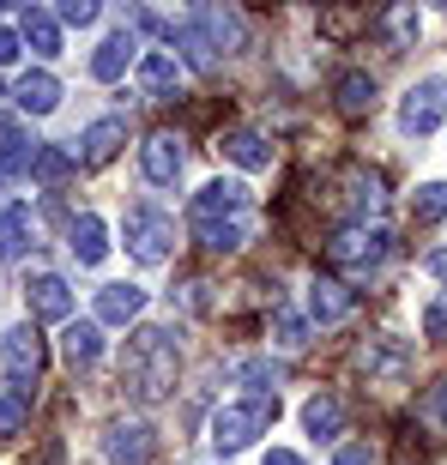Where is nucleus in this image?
Here are the masks:
<instances>
[{"label":"nucleus","mask_w":447,"mask_h":465,"mask_svg":"<svg viewBox=\"0 0 447 465\" xmlns=\"http://www.w3.org/2000/svg\"><path fill=\"white\" fill-rule=\"evenodd\" d=\"M188 218H194V236L206 242L212 254H236L242 242L254 236V200H248L242 182H206L194 193Z\"/></svg>","instance_id":"nucleus-1"},{"label":"nucleus","mask_w":447,"mask_h":465,"mask_svg":"<svg viewBox=\"0 0 447 465\" xmlns=\"http://www.w3.org/2000/svg\"><path fill=\"white\" fill-rule=\"evenodd\" d=\"M351 309H357V296L344 291L339 278H314V284H309V321L339 327V321H351Z\"/></svg>","instance_id":"nucleus-13"},{"label":"nucleus","mask_w":447,"mask_h":465,"mask_svg":"<svg viewBox=\"0 0 447 465\" xmlns=\"http://www.w3.org/2000/svg\"><path fill=\"white\" fill-rule=\"evenodd\" d=\"M18 54H25V43H18V31H0V67H13Z\"/></svg>","instance_id":"nucleus-37"},{"label":"nucleus","mask_w":447,"mask_h":465,"mask_svg":"<svg viewBox=\"0 0 447 465\" xmlns=\"http://www.w3.org/2000/svg\"><path fill=\"white\" fill-rule=\"evenodd\" d=\"M127 61H134V36L127 31H115V36H104V43H97V54H91V79H121V73H127Z\"/></svg>","instance_id":"nucleus-25"},{"label":"nucleus","mask_w":447,"mask_h":465,"mask_svg":"<svg viewBox=\"0 0 447 465\" xmlns=\"http://www.w3.org/2000/svg\"><path fill=\"white\" fill-rule=\"evenodd\" d=\"M303 430L314 435V441H333V435H344V405L333 393H314L309 405H303Z\"/></svg>","instance_id":"nucleus-23"},{"label":"nucleus","mask_w":447,"mask_h":465,"mask_svg":"<svg viewBox=\"0 0 447 465\" xmlns=\"http://www.w3.org/2000/svg\"><path fill=\"white\" fill-rule=\"evenodd\" d=\"M25 175H36V182H49V188H55V182H67V175H73V157L61 152V145H36Z\"/></svg>","instance_id":"nucleus-27"},{"label":"nucleus","mask_w":447,"mask_h":465,"mask_svg":"<svg viewBox=\"0 0 447 465\" xmlns=\"http://www.w3.org/2000/svg\"><path fill=\"white\" fill-rule=\"evenodd\" d=\"M25 411H31V405H25V399H0V441H13L18 430H25Z\"/></svg>","instance_id":"nucleus-33"},{"label":"nucleus","mask_w":447,"mask_h":465,"mask_svg":"<svg viewBox=\"0 0 447 465\" xmlns=\"http://www.w3.org/2000/svg\"><path fill=\"white\" fill-rule=\"evenodd\" d=\"M18 254H25V212L0 206V260H18Z\"/></svg>","instance_id":"nucleus-30"},{"label":"nucleus","mask_w":447,"mask_h":465,"mask_svg":"<svg viewBox=\"0 0 447 465\" xmlns=\"http://www.w3.org/2000/svg\"><path fill=\"white\" fill-rule=\"evenodd\" d=\"M121 236H127V254L139 260V266H164L175 248V218L157 206H127V218H121Z\"/></svg>","instance_id":"nucleus-4"},{"label":"nucleus","mask_w":447,"mask_h":465,"mask_svg":"<svg viewBox=\"0 0 447 465\" xmlns=\"http://www.w3.org/2000/svg\"><path fill=\"white\" fill-rule=\"evenodd\" d=\"M194 25H200V31H206V43H212V49H224V54H236L242 43H248V25H242L236 6H200V13H194Z\"/></svg>","instance_id":"nucleus-12"},{"label":"nucleus","mask_w":447,"mask_h":465,"mask_svg":"<svg viewBox=\"0 0 447 465\" xmlns=\"http://www.w3.org/2000/svg\"><path fill=\"white\" fill-rule=\"evenodd\" d=\"M423 272H430V278H442V284H447V248H435V254L423 260Z\"/></svg>","instance_id":"nucleus-38"},{"label":"nucleus","mask_w":447,"mask_h":465,"mask_svg":"<svg viewBox=\"0 0 447 465\" xmlns=\"http://www.w3.org/2000/svg\"><path fill=\"white\" fill-rule=\"evenodd\" d=\"M61 25H79V31H85V25H97V0H61Z\"/></svg>","instance_id":"nucleus-34"},{"label":"nucleus","mask_w":447,"mask_h":465,"mask_svg":"<svg viewBox=\"0 0 447 465\" xmlns=\"http://www.w3.org/2000/svg\"><path fill=\"white\" fill-rule=\"evenodd\" d=\"M423 339H430V345H447V296H430V302H423Z\"/></svg>","instance_id":"nucleus-32"},{"label":"nucleus","mask_w":447,"mask_h":465,"mask_svg":"<svg viewBox=\"0 0 447 465\" xmlns=\"http://www.w3.org/2000/svg\"><path fill=\"white\" fill-rule=\"evenodd\" d=\"M333 97H339V109H344V115H363V109H375V73L344 67L339 79H333Z\"/></svg>","instance_id":"nucleus-22"},{"label":"nucleus","mask_w":447,"mask_h":465,"mask_svg":"<svg viewBox=\"0 0 447 465\" xmlns=\"http://www.w3.org/2000/svg\"><path fill=\"white\" fill-rule=\"evenodd\" d=\"M218 152L230 157V163H242V170H273V145H266L254 127H230V134L218 139Z\"/></svg>","instance_id":"nucleus-19"},{"label":"nucleus","mask_w":447,"mask_h":465,"mask_svg":"<svg viewBox=\"0 0 447 465\" xmlns=\"http://www.w3.org/2000/svg\"><path fill=\"white\" fill-rule=\"evenodd\" d=\"M333 465H381V460H375V448H369V441H344V448L333 453Z\"/></svg>","instance_id":"nucleus-35"},{"label":"nucleus","mask_w":447,"mask_h":465,"mask_svg":"<svg viewBox=\"0 0 447 465\" xmlns=\"http://www.w3.org/2000/svg\"><path fill=\"white\" fill-rule=\"evenodd\" d=\"M266 465H303V453H291V448H273V453H266Z\"/></svg>","instance_id":"nucleus-39"},{"label":"nucleus","mask_w":447,"mask_h":465,"mask_svg":"<svg viewBox=\"0 0 447 465\" xmlns=\"http://www.w3.org/2000/svg\"><path fill=\"white\" fill-rule=\"evenodd\" d=\"M104 453L115 465H152V453H157V430L152 423H109V435H104Z\"/></svg>","instance_id":"nucleus-9"},{"label":"nucleus","mask_w":447,"mask_h":465,"mask_svg":"<svg viewBox=\"0 0 447 465\" xmlns=\"http://www.w3.org/2000/svg\"><path fill=\"white\" fill-rule=\"evenodd\" d=\"M175 85H182V67H175V54L152 49L145 61H139V91H145V97H170Z\"/></svg>","instance_id":"nucleus-24"},{"label":"nucleus","mask_w":447,"mask_h":465,"mask_svg":"<svg viewBox=\"0 0 447 465\" xmlns=\"http://www.w3.org/2000/svg\"><path fill=\"white\" fill-rule=\"evenodd\" d=\"M236 381H254V387H266V381H278V369H273V362H242Z\"/></svg>","instance_id":"nucleus-36"},{"label":"nucleus","mask_w":447,"mask_h":465,"mask_svg":"<svg viewBox=\"0 0 447 465\" xmlns=\"http://www.w3.org/2000/svg\"><path fill=\"white\" fill-rule=\"evenodd\" d=\"M412 218H417V224H442V218H447V182H423V188H417Z\"/></svg>","instance_id":"nucleus-28"},{"label":"nucleus","mask_w":447,"mask_h":465,"mask_svg":"<svg viewBox=\"0 0 447 465\" xmlns=\"http://www.w3.org/2000/svg\"><path fill=\"white\" fill-rule=\"evenodd\" d=\"M387 31H393V49H412V36L423 31L417 6H393V13H387Z\"/></svg>","instance_id":"nucleus-31"},{"label":"nucleus","mask_w":447,"mask_h":465,"mask_svg":"<svg viewBox=\"0 0 447 465\" xmlns=\"http://www.w3.org/2000/svg\"><path fill=\"white\" fill-rule=\"evenodd\" d=\"M18 43L36 49L43 61H55V54H61V18L43 13V6H25V13H18Z\"/></svg>","instance_id":"nucleus-15"},{"label":"nucleus","mask_w":447,"mask_h":465,"mask_svg":"<svg viewBox=\"0 0 447 465\" xmlns=\"http://www.w3.org/2000/svg\"><path fill=\"white\" fill-rule=\"evenodd\" d=\"M273 339L284 351H303V345H309V321H303L296 309H273Z\"/></svg>","instance_id":"nucleus-29"},{"label":"nucleus","mask_w":447,"mask_h":465,"mask_svg":"<svg viewBox=\"0 0 447 465\" xmlns=\"http://www.w3.org/2000/svg\"><path fill=\"white\" fill-rule=\"evenodd\" d=\"M442 115H447V79H442V73L417 79V85L399 97V134H412V139L435 134V127H442Z\"/></svg>","instance_id":"nucleus-6"},{"label":"nucleus","mask_w":447,"mask_h":465,"mask_svg":"<svg viewBox=\"0 0 447 465\" xmlns=\"http://www.w3.org/2000/svg\"><path fill=\"white\" fill-rule=\"evenodd\" d=\"M67 236H73L67 248H73V260H79V266H104V254H109V230H104V218H97V212L73 218Z\"/></svg>","instance_id":"nucleus-20"},{"label":"nucleus","mask_w":447,"mask_h":465,"mask_svg":"<svg viewBox=\"0 0 447 465\" xmlns=\"http://www.w3.org/2000/svg\"><path fill=\"white\" fill-rule=\"evenodd\" d=\"M344 206H351V218H357V224H369V218L387 206L381 175H375V170H351V175H344Z\"/></svg>","instance_id":"nucleus-17"},{"label":"nucleus","mask_w":447,"mask_h":465,"mask_svg":"<svg viewBox=\"0 0 447 465\" xmlns=\"http://www.w3.org/2000/svg\"><path fill=\"white\" fill-rule=\"evenodd\" d=\"M0 362H6V375H13L18 399H25V387H36V375H43V339L31 327H13L0 339Z\"/></svg>","instance_id":"nucleus-8"},{"label":"nucleus","mask_w":447,"mask_h":465,"mask_svg":"<svg viewBox=\"0 0 447 465\" xmlns=\"http://www.w3.org/2000/svg\"><path fill=\"white\" fill-rule=\"evenodd\" d=\"M13 104L25 109V115H55V109H61V79H55V73H43V67L18 73Z\"/></svg>","instance_id":"nucleus-11"},{"label":"nucleus","mask_w":447,"mask_h":465,"mask_svg":"<svg viewBox=\"0 0 447 465\" xmlns=\"http://www.w3.org/2000/svg\"><path fill=\"white\" fill-rule=\"evenodd\" d=\"M145 314V291L139 284H104L97 291V327H127Z\"/></svg>","instance_id":"nucleus-14"},{"label":"nucleus","mask_w":447,"mask_h":465,"mask_svg":"<svg viewBox=\"0 0 447 465\" xmlns=\"http://www.w3.org/2000/svg\"><path fill=\"white\" fill-rule=\"evenodd\" d=\"M435 411H442V417H447V387H435Z\"/></svg>","instance_id":"nucleus-40"},{"label":"nucleus","mask_w":447,"mask_h":465,"mask_svg":"<svg viewBox=\"0 0 447 465\" xmlns=\"http://www.w3.org/2000/svg\"><path fill=\"white\" fill-rule=\"evenodd\" d=\"M139 170H145L152 188H170L175 175H182V139L175 134H152L145 145H139Z\"/></svg>","instance_id":"nucleus-10"},{"label":"nucleus","mask_w":447,"mask_h":465,"mask_svg":"<svg viewBox=\"0 0 447 465\" xmlns=\"http://www.w3.org/2000/svg\"><path fill=\"white\" fill-rule=\"evenodd\" d=\"M61 357H67L73 369H91V362L104 357V327H97V321H73V327L61 332Z\"/></svg>","instance_id":"nucleus-21"},{"label":"nucleus","mask_w":447,"mask_h":465,"mask_svg":"<svg viewBox=\"0 0 447 465\" xmlns=\"http://www.w3.org/2000/svg\"><path fill=\"white\" fill-rule=\"evenodd\" d=\"M175 375H182V351L164 327H139L127 339V357H121V387L139 399V405H157V399L175 393Z\"/></svg>","instance_id":"nucleus-2"},{"label":"nucleus","mask_w":447,"mask_h":465,"mask_svg":"<svg viewBox=\"0 0 447 465\" xmlns=\"http://www.w3.org/2000/svg\"><path fill=\"white\" fill-rule=\"evenodd\" d=\"M170 36L182 43V61H188L194 73H212V67H218V49L206 43V31H200L194 18H182V25H170Z\"/></svg>","instance_id":"nucleus-26"},{"label":"nucleus","mask_w":447,"mask_h":465,"mask_svg":"<svg viewBox=\"0 0 447 465\" xmlns=\"http://www.w3.org/2000/svg\"><path fill=\"white\" fill-rule=\"evenodd\" d=\"M357 369H363L369 387H405V381H412V345L381 332V339H369V345L357 351Z\"/></svg>","instance_id":"nucleus-7"},{"label":"nucleus","mask_w":447,"mask_h":465,"mask_svg":"<svg viewBox=\"0 0 447 465\" xmlns=\"http://www.w3.org/2000/svg\"><path fill=\"white\" fill-rule=\"evenodd\" d=\"M121 145H127V121H121V115L91 121L85 134H79V157H85V163H109Z\"/></svg>","instance_id":"nucleus-16"},{"label":"nucleus","mask_w":447,"mask_h":465,"mask_svg":"<svg viewBox=\"0 0 447 465\" xmlns=\"http://www.w3.org/2000/svg\"><path fill=\"white\" fill-rule=\"evenodd\" d=\"M273 417H278V393L242 399V405H218V417H212V448L218 453H242Z\"/></svg>","instance_id":"nucleus-3"},{"label":"nucleus","mask_w":447,"mask_h":465,"mask_svg":"<svg viewBox=\"0 0 447 465\" xmlns=\"http://www.w3.org/2000/svg\"><path fill=\"white\" fill-rule=\"evenodd\" d=\"M31 314L36 321H67L73 314V291H67V278H55V272H43V278H31Z\"/></svg>","instance_id":"nucleus-18"},{"label":"nucleus","mask_w":447,"mask_h":465,"mask_svg":"<svg viewBox=\"0 0 447 465\" xmlns=\"http://www.w3.org/2000/svg\"><path fill=\"white\" fill-rule=\"evenodd\" d=\"M0 182H6V175H0Z\"/></svg>","instance_id":"nucleus-41"},{"label":"nucleus","mask_w":447,"mask_h":465,"mask_svg":"<svg viewBox=\"0 0 447 465\" xmlns=\"http://www.w3.org/2000/svg\"><path fill=\"white\" fill-rule=\"evenodd\" d=\"M327 254H333V266H344V272H375L381 260L393 254V230L387 224H351V230H339V236L327 242Z\"/></svg>","instance_id":"nucleus-5"}]
</instances>
